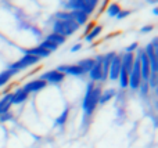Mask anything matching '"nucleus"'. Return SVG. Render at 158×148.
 <instances>
[{"mask_svg": "<svg viewBox=\"0 0 158 148\" xmlns=\"http://www.w3.org/2000/svg\"><path fill=\"white\" fill-rule=\"evenodd\" d=\"M78 29H79V26L74 21H57V19H56V21L53 22V32L63 36V38H65V39L68 38V36L74 35Z\"/></svg>", "mask_w": 158, "mask_h": 148, "instance_id": "f257e3e1", "label": "nucleus"}, {"mask_svg": "<svg viewBox=\"0 0 158 148\" xmlns=\"http://www.w3.org/2000/svg\"><path fill=\"white\" fill-rule=\"evenodd\" d=\"M101 91H103V89H101L100 86H94V89H93L92 94H90V97H89V101H87L86 107L83 108L85 116H92V114L94 112L96 107L98 105V100H100Z\"/></svg>", "mask_w": 158, "mask_h": 148, "instance_id": "f03ea898", "label": "nucleus"}, {"mask_svg": "<svg viewBox=\"0 0 158 148\" xmlns=\"http://www.w3.org/2000/svg\"><path fill=\"white\" fill-rule=\"evenodd\" d=\"M38 62H39L38 57L25 54V55H22L18 61L10 64V65H8V69H13V71L18 72V71H21V69H25V68H28V66H31V65H35V64H38Z\"/></svg>", "mask_w": 158, "mask_h": 148, "instance_id": "7ed1b4c3", "label": "nucleus"}, {"mask_svg": "<svg viewBox=\"0 0 158 148\" xmlns=\"http://www.w3.org/2000/svg\"><path fill=\"white\" fill-rule=\"evenodd\" d=\"M103 60H104V55H97V57L94 58V65H93V68L89 71L90 82H93V83L103 82V71H101Z\"/></svg>", "mask_w": 158, "mask_h": 148, "instance_id": "20e7f679", "label": "nucleus"}, {"mask_svg": "<svg viewBox=\"0 0 158 148\" xmlns=\"http://www.w3.org/2000/svg\"><path fill=\"white\" fill-rule=\"evenodd\" d=\"M39 79L43 80V82H46V83H50V85H58V83L64 82L65 75H63L58 71L53 69V71H47V72H44V74H42Z\"/></svg>", "mask_w": 158, "mask_h": 148, "instance_id": "39448f33", "label": "nucleus"}, {"mask_svg": "<svg viewBox=\"0 0 158 148\" xmlns=\"http://www.w3.org/2000/svg\"><path fill=\"white\" fill-rule=\"evenodd\" d=\"M56 71H58L63 75H71V76H83L85 72L77 65V64H72V65H58L56 68Z\"/></svg>", "mask_w": 158, "mask_h": 148, "instance_id": "423d86ee", "label": "nucleus"}, {"mask_svg": "<svg viewBox=\"0 0 158 148\" xmlns=\"http://www.w3.org/2000/svg\"><path fill=\"white\" fill-rule=\"evenodd\" d=\"M119 72H121V57H119V54H117L112 58L111 64H110L108 78L111 80H117L118 76H119Z\"/></svg>", "mask_w": 158, "mask_h": 148, "instance_id": "0eeeda50", "label": "nucleus"}, {"mask_svg": "<svg viewBox=\"0 0 158 148\" xmlns=\"http://www.w3.org/2000/svg\"><path fill=\"white\" fill-rule=\"evenodd\" d=\"M46 86H47V83L43 82V80L33 79V80H31V82H28L22 89H24V90L29 94V93H38V91L43 90V89H46Z\"/></svg>", "mask_w": 158, "mask_h": 148, "instance_id": "6e6552de", "label": "nucleus"}, {"mask_svg": "<svg viewBox=\"0 0 158 148\" xmlns=\"http://www.w3.org/2000/svg\"><path fill=\"white\" fill-rule=\"evenodd\" d=\"M119 57H121V66H122L128 74H131L132 66H133V61H135V53H123Z\"/></svg>", "mask_w": 158, "mask_h": 148, "instance_id": "1a4fd4ad", "label": "nucleus"}, {"mask_svg": "<svg viewBox=\"0 0 158 148\" xmlns=\"http://www.w3.org/2000/svg\"><path fill=\"white\" fill-rule=\"evenodd\" d=\"M28 97H29V94H28L24 89H19V90H17L15 93L13 94V98H11V105L22 104V102H25L28 100Z\"/></svg>", "mask_w": 158, "mask_h": 148, "instance_id": "9d476101", "label": "nucleus"}, {"mask_svg": "<svg viewBox=\"0 0 158 148\" xmlns=\"http://www.w3.org/2000/svg\"><path fill=\"white\" fill-rule=\"evenodd\" d=\"M25 54L28 55H33V57H38L39 60L40 58H46L50 55V53L44 49H40L39 46H35V47H31V49H27L25 50Z\"/></svg>", "mask_w": 158, "mask_h": 148, "instance_id": "9b49d317", "label": "nucleus"}, {"mask_svg": "<svg viewBox=\"0 0 158 148\" xmlns=\"http://www.w3.org/2000/svg\"><path fill=\"white\" fill-rule=\"evenodd\" d=\"M140 83H142V75H140V72L132 71L131 74H129L128 87H131L132 90H137V89H139V86H140Z\"/></svg>", "mask_w": 158, "mask_h": 148, "instance_id": "f8f14e48", "label": "nucleus"}, {"mask_svg": "<svg viewBox=\"0 0 158 148\" xmlns=\"http://www.w3.org/2000/svg\"><path fill=\"white\" fill-rule=\"evenodd\" d=\"M69 13H71L72 21H74L75 24L78 25V26H81V25H85L87 22V19H89V15H86V14L82 13V11H69Z\"/></svg>", "mask_w": 158, "mask_h": 148, "instance_id": "ddd939ff", "label": "nucleus"}, {"mask_svg": "<svg viewBox=\"0 0 158 148\" xmlns=\"http://www.w3.org/2000/svg\"><path fill=\"white\" fill-rule=\"evenodd\" d=\"M117 96V90L115 89H107V90L101 91V96H100V100H98V105H104L112 100L114 97Z\"/></svg>", "mask_w": 158, "mask_h": 148, "instance_id": "4468645a", "label": "nucleus"}, {"mask_svg": "<svg viewBox=\"0 0 158 148\" xmlns=\"http://www.w3.org/2000/svg\"><path fill=\"white\" fill-rule=\"evenodd\" d=\"M77 65L85 74H89V71L93 68V65H94V58H83V60H79Z\"/></svg>", "mask_w": 158, "mask_h": 148, "instance_id": "2eb2a0df", "label": "nucleus"}, {"mask_svg": "<svg viewBox=\"0 0 158 148\" xmlns=\"http://www.w3.org/2000/svg\"><path fill=\"white\" fill-rule=\"evenodd\" d=\"M97 6H98L97 0H85L83 8H82V13H85L86 15H90V14L96 10V7H97Z\"/></svg>", "mask_w": 158, "mask_h": 148, "instance_id": "dca6fc26", "label": "nucleus"}, {"mask_svg": "<svg viewBox=\"0 0 158 148\" xmlns=\"http://www.w3.org/2000/svg\"><path fill=\"white\" fill-rule=\"evenodd\" d=\"M44 40L52 42V43H54L56 46H61V44H64L67 42V39L63 38V36H60V35H57V33L52 32V33H49V35L46 36V39H44Z\"/></svg>", "mask_w": 158, "mask_h": 148, "instance_id": "f3484780", "label": "nucleus"}, {"mask_svg": "<svg viewBox=\"0 0 158 148\" xmlns=\"http://www.w3.org/2000/svg\"><path fill=\"white\" fill-rule=\"evenodd\" d=\"M101 32H103V26H101V25H96V26L93 28V29L90 30V32L87 33L86 36H85V40L90 43V42H93L96 38H98Z\"/></svg>", "mask_w": 158, "mask_h": 148, "instance_id": "a211bd4d", "label": "nucleus"}, {"mask_svg": "<svg viewBox=\"0 0 158 148\" xmlns=\"http://www.w3.org/2000/svg\"><path fill=\"white\" fill-rule=\"evenodd\" d=\"M121 10H122V8H121V6L118 4V3H107L106 11H107V15L108 17H117Z\"/></svg>", "mask_w": 158, "mask_h": 148, "instance_id": "6ab92c4d", "label": "nucleus"}, {"mask_svg": "<svg viewBox=\"0 0 158 148\" xmlns=\"http://www.w3.org/2000/svg\"><path fill=\"white\" fill-rule=\"evenodd\" d=\"M17 74H18L17 71H13V69H8V68L6 69V71H3L2 74H0V87H2L3 85H6V83H7L8 80Z\"/></svg>", "mask_w": 158, "mask_h": 148, "instance_id": "aec40b11", "label": "nucleus"}, {"mask_svg": "<svg viewBox=\"0 0 158 148\" xmlns=\"http://www.w3.org/2000/svg\"><path fill=\"white\" fill-rule=\"evenodd\" d=\"M118 80H119L121 89L125 90V89L128 87V83H129V74L122 68V66H121V72H119V76H118Z\"/></svg>", "mask_w": 158, "mask_h": 148, "instance_id": "412c9836", "label": "nucleus"}, {"mask_svg": "<svg viewBox=\"0 0 158 148\" xmlns=\"http://www.w3.org/2000/svg\"><path fill=\"white\" fill-rule=\"evenodd\" d=\"M68 114H69V110H64L61 115H58L54 121V126H64L68 119Z\"/></svg>", "mask_w": 158, "mask_h": 148, "instance_id": "4be33fe9", "label": "nucleus"}, {"mask_svg": "<svg viewBox=\"0 0 158 148\" xmlns=\"http://www.w3.org/2000/svg\"><path fill=\"white\" fill-rule=\"evenodd\" d=\"M40 49H44V50H47V51L52 54L53 51H56V50L58 49V46H56L54 43H52V42H47V40H43V42H40V43L38 44Z\"/></svg>", "mask_w": 158, "mask_h": 148, "instance_id": "5701e85b", "label": "nucleus"}, {"mask_svg": "<svg viewBox=\"0 0 158 148\" xmlns=\"http://www.w3.org/2000/svg\"><path fill=\"white\" fill-rule=\"evenodd\" d=\"M54 18L57 19V21H72L69 11H57V13L54 14Z\"/></svg>", "mask_w": 158, "mask_h": 148, "instance_id": "b1692460", "label": "nucleus"}, {"mask_svg": "<svg viewBox=\"0 0 158 148\" xmlns=\"http://www.w3.org/2000/svg\"><path fill=\"white\" fill-rule=\"evenodd\" d=\"M157 72H151L150 74V76H148V79H147V85H148V87L151 89V90H156L157 89Z\"/></svg>", "mask_w": 158, "mask_h": 148, "instance_id": "393cba45", "label": "nucleus"}, {"mask_svg": "<svg viewBox=\"0 0 158 148\" xmlns=\"http://www.w3.org/2000/svg\"><path fill=\"white\" fill-rule=\"evenodd\" d=\"M137 90L140 91V96L146 97L148 94V91H150V87H148L147 82H143V80H142V83H140V86H139V89H137Z\"/></svg>", "mask_w": 158, "mask_h": 148, "instance_id": "a878e982", "label": "nucleus"}, {"mask_svg": "<svg viewBox=\"0 0 158 148\" xmlns=\"http://www.w3.org/2000/svg\"><path fill=\"white\" fill-rule=\"evenodd\" d=\"M131 14H132V10H121L119 14H118L115 18L117 19H123V18H126L128 15H131Z\"/></svg>", "mask_w": 158, "mask_h": 148, "instance_id": "bb28decb", "label": "nucleus"}, {"mask_svg": "<svg viewBox=\"0 0 158 148\" xmlns=\"http://www.w3.org/2000/svg\"><path fill=\"white\" fill-rule=\"evenodd\" d=\"M137 49H139V43H137V42H133L131 46H128L125 49V53H133V51H136Z\"/></svg>", "mask_w": 158, "mask_h": 148, "instance_id": "cd10ccee", "label": "nucleus"}, {"mask_svg": "<svg viewBox=\"0 0 158 148\" xmlns=\"http://www.w3.org/2000/svg\"><path fill=\"white\" fill-rule=\"evenodd\" d=\"M11 118H13V114H11L10 111H8V112H6V114H3V115H0V123L10 121Z\"/></svg>", "mask_w": 158, "mask_h": 148, "instance_id": "c85d7f7f", "label": "nucleus"}, {"mask_svg": "<svg viewBox=\"0 0 158 148\" xmlns=\"http://www.w3.org/2000/svg\"><path fill=\"white\" fill-rule=\"evenodd\" d=\"M153 29H154L153 25H144V26L140 28V33H148V32H151Z\"/></svg>", "mask_w": 158, "mask_h": 148, "instance_id": "c756f323", "label": "nucleus"}, {"mask_svg": "<svg viewBox=\"0 0 158 148\" xmlns=\"http://www.w3.org/2000/svg\"><path fill=\"white\" fill-rule=\"evenodd\" d=\"M94 26H96V24H94V22H93V21H92V22H89V24H87V26L85 28V32H83V35L86 36L87 33H89L90 30H92V29H93V28H94Z\"/></svg>", "mask_w": 158, "mask_h": 148, "instance_id": "7c9ffc66", "label": "nucleus"}, {"mask_svg": "<svg viewBox=\"0 0 158 148\" xmlns=\"http://www.w3.org/2000/svg\"><path fill=\"white\" fill-rule=\"evenodd\" d=\"M79 50H82V44L81 43H77L75 46L71 47V53H77V51H79Z\"/></svg>", "mask_w": 158, "mask_h": 148, "instance_id": "2f4dec72", "label": "nucleus"}, {"mask_svg": "<svg viewBox=\"0 0 158 148\" xmlns=\"http://www.w3.org/2000/svg\"><path fill=\"white\" fill-rule=\"evenodd\" d=\"M153 14H154V15H157V14H158V8H157V7L153 8Z\"/></svg>", "mask_w": 158, "mask_h": 148, "instance_id": "473e14b6", "label": "nucleus"}]
</instances>
